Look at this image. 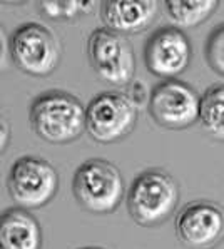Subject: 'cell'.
<instances>
[{
  "label": "cell",
  "mask_w": 224,
  "mask_h": 249,
  "mask_svg": "<svg viewBox=\"0 0 224 249\" xmlns=\"http://www.w3.org/2000/svg\"><path fill=\"white\" fill-rule=\"evenodd\" d=\"M29 124L45 142H74L86 131V106L65 90H45L30 104Z\"/></svg>",
  "instance_id": "obj_1"
},
{
  "label": "cell",
  "mask_w": 224,
  "mask_h": 249,
  "mask_svg": "<svg viewBox=\"0 0 224 249\" xmlns=\"http://www.w3.org/2000/svg\"><path fill=\"white\" fill-rule=\"evenodd\" d=\"M127 211L142 228H159L179 204V184L168 171L148 169L136 176L127 191Z\"/></svg>",
  "instance_id": "obj_2"
},
{
  "label": "cell",
  "mask_w": 224,
  "mask_h": 249,
  "mask_svg": "<svg viewBox=\"0 0 224 249\" xmlns=\"http://www.w3.org/2000/svg\"><path fill=\"white\" fill-rule=\"evenodd\" d=\"M72 193L82 209L104 216L119 208L126 194V184L115 164L94 158L84 160L75 169Z\"/></svg>",
  "instance_id": "obj_3"
},
{
  "label": "cell",
  "mask_w": 224,
  "mask_h": 249,
  "mask_svg": "<svg viewBox=\"0 0 224 249\" xmlns=\"http://www.w3.org/2000/svg\"><path fill=\"white\" fill-rule=\"evenodd\" d=\"M9 52L15 67L32 77L54 74L62 57L57 36L37 22H27L15 29L9 39Z\"/></svg>",
  "instance_id": "obj_4"
},
{
  "label": "cell",
  "mask_w": 224,
  "mask_h": 249,
  "mask_svg": "<svg viewBox=\"0 0 224 249\" xmlns=\"http://www.w3.org/2000/svg\"><path fill=\"white\" fill-rule=\"evenodd\" d=\"M7 189L17 208L40 209L56 197L59 191V174L49 160L37 156H24L10 167Z\"/></svg>",
  "instance_id": "obj_5"
},
{
  "label": "cell",
  "mask_w": 224,
  "mask_h": 249,
  "mask_svg": "<svg viewBox=\"0 0 224 249\" xmlns=\"http://www.w3.org/2000/svg\"><path fill=\"white\" fill-rule=\"evenodd\" d=\"M87 59L95 75L114 87H126L134 80L136 57L129 39L99 27L87 39Z\"/></svg>",
  "instance_id": "obj_6"
},
{
  "label": "cell",
  "mask_w": 224,
  "mask_h": 249,
  "mask_svg": "<svg viewBox=\"0 0 224 249\" xmlns=\"http://www.w3.org/2000/svg\"><path fill=\"white\" fill-rule=\"evenodd\" d=\"M136 124L137 109L124 92H100L86 107V131L100 144L122 141Z\"/></svg>",
  "instance_id": "obj_7"
},
{
  "label": "cell",
  "mask_w": 224,
  "mask_h": 249,
  "mask_svg": "<svg viewBox=\"0 0 224 249\" xmlns=\"http://www.w3.org/2000/svg\"><path fill=\"white\" fill-rule=\"evenodd\" d=\"M146 107L157 125L169 131H183L198 122L199 94L184 80L168 79L150 90Z\"/></svg>",
  "instance_id": "obj_8"
},
{
  "label": "cell",
  "mask_w": 224,
  "mask_h": 249,
  "mask_svg": "<svg viewBox=\"0 0 224 249\" xmlns=\"http://www.w3.org/2000/svg\"><path fill=\"white\" fill-rule=\"evenodd\" d=\"M176 236L187 249H214L224 232V214L218 202L191 201L176 216Z\"/></svg>",
  "instance_id": "obj_9"
},
{
  "label": "cell",
  "mask_w": 224,
  "mask_h": 249,
  "mask_svg": "<svg viewBox=\"0 0 224 249\" xmlns=\"http://www.w3.org/2000/svg\"><path fill=\"white\" fill-rule=\"evenodd\" d=\"M192 45L184 30L172 25L156 29L144 45V62L152 75L162 80L176 79L189 67Z\"/></svg>",
  "instance_id": "obj_10"
},
{
  "label": "cell",
  "mask_w": 224,
  "mask_h": 249,
  "mask_svg": "<svg viewBox=\"0 0 224 249\" xmlns=\"http://www.w3.org/2000/svg\"><path fill=\"white\" fill-rule=\"evenodd\" d=\"M159 3L156 0H132L117 2L104 0L100 2V20L104 29L119 36L141 34L156 22Z\"/></svg>",
  "instance_id": "obj_11"
},
{
  "label": "cell",
  "mask_w": 224,
  "mask_h": 249,
  "mask_svg": "<svg viewBox=\"0 0 224 249\" xmlns=\"http://www.w3.org/2000/svg\"><path fill=\"white\" fill-rule=\"evenodd\" d=\"M0 249H42L40 223L30 211L14 206L0 214Z\"/></svg>",
  "instance_id": "obj_12"
},
{
  "label": "cell",
  "mask_w": 224,
  "mask_h": 249,
  "mask_svg": "<svg viewBox=\"0 0 224 249\" xmlns=\"http://www.w3.org/2000/svg\"><path fill=\"white\" fill-rule=\"evenodd\" d=\"M218 7V0H203V2L166 0V2H162V9L168 15L171 25L179 30L194 29V27L204 24L216 12Z\"/></svg>",
  "instance_id": "obj_13"
},
{
  "label": "cell",
  "mask_w": 224,
  "mask_h": 249,
  "mask_svg": "<svg viewBox=\"0 0 224 249\" xmlns=\"http://www.w3.org/2000/svg\"><path fill=\"white\" fill-rule=\"evenodd\" d=\"M198 121L211 137L224 139V87L223 82L212 84L199 95Z\"/></svg>",
  "instance_id": "obj_14"
},
{
  "label": "cell",
  "mask_w": 224,
  "mask_h": 249,
  "mask_svg": "<svg viewBox=\"0 0 224 249\" xmlns=\"http://www.w3.org/2000/svg\"><path fill=\"white\" fill-rule=\"evenodd\" d=\"M91 7L94 2H40L37 10L49 20H72Z\"/></svg>",
  "instance_id": "obj_15"
},
{
  "label": "cell",
  "mask_w": 224,
  "mask_h": 249,
  "mask_svg": "<svg viewBox=\"0 0 224 249\" xmlns=\"http://www.w3.org/2000/svg\"><path fill=\"white\" fill-rule=\"evenodd\" d=\"M207 64L218 75H224V25L218 24L212 29L206 42Z\"/></svg>",
  "instance_id": "obj_16"
},
{
  "label": "cell",
  "mask_w": 224,
  "mask_h": 249,
  "mask_svg": "<svg viewBox=\"0 0 224 249\" xmlns=\"http://www.w3.org/2000/svg\"><path fill=\"white\" fill-rule=\"evenodd\" d=\"M124 94L127 95L131 102L136 106V109H142V107L148 106V101H149V92L146 89V86L142 82H137V80H132L131 84L126 86V90Z\"/></svg>",
  "instance_id": "obj_17"
},
{
  "label": "cell",
  "mask_w": 224,
  "mask_h": 249,
  "mask_svg": "<svg viewBox=\"0 0 224 249\" xmlns=\"http://www.w3.org/2000/svg\"><path fill=\"white\" fill-rule=\"evenodd\" d=\"M10 64V52H9V37L5 36V30L0 27V72L5 71Z\"/></svg>",
  "instance_id": "obj_18"
},
{
  "label": "cell",
  "mask_w": 224,
  "mask_h": 249,
  "mask_svg": "<svg viewBox=\"0 0 224 249\" xmlns=\"http://www.w3.org/2000/svg\"><path fill=\"white\" fill-rule=\"evenodd\" d=\"M10 139H12V132H10V125L7 122V119L3 117V114L0 112V156L7 151L10 144Z\"/></svg>",
  "instance_id": "obj_19"
},
{
  "label": "cell",
  "mask_w": 224,
  "mask_h": 249,
  "mask_svg": "<svg viewBox=\"0 0 224 249\" xmlns=\"http://www.w3.org/2000/svg\"><path fill=\"white\" fill-rule=\"evenodd\" d=\"M80 249H104V248H99V246H87V248H80Z\"/></svg>",
  "instance_id": "obj_20"
}]
</instances>
